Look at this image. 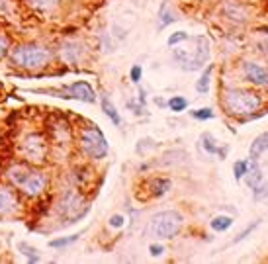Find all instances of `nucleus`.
<instances>
[{"label":"nucleus","instance_id":"1","mask_svg":"<svg viewBox=\"0 0 268 264\" xmlns=\"http://www.w3.org/2000/svg\"><path fill=\"white\" fill-rule=\"evenodd\" d=\"M6 178L16 190H20L28 198H37L41 196L47 188V176L32 166L16 163L6 170Z\"/></svg>","mask_w":268,"mask_h":264},{"label":"nucleus","instance_id":"2","mask_svg":"<svg viewBox=\"0 0 268 264\" xmlns=\"http://www.w3.org/2000/svg\"><path fill=\"white\" fill-rule=\"evenodd\" d=\"M51 51L39 43H20L10 51V61L26 71H37L49 65Z\"/></svg>","mask_w":268,"mask_h":264},{"label":"nucleus","instance_id":"3","mask_svg":"<svg viewBox=\"0 0 268 264\" xmlns=\"http://www.w3.org/2000/svg\"><path fill=\"white\" fill-rule=\"evenodd\" d=\"M221 104L227 114L231 116H247L253 114L262 106V98L253 90H243V88H227L224 90Z\"/></svg>","mask_w":268,"mask_h":264},{"label":"nucleus","instance_id":"4","mask_svg":"<svg viewBox=\"0 0 268 264\" xmlns=\"http://www.w3.org/2000/svg\"><path fill=\"white\" fill-rule=\"evenodd\" d=\"M182 215L174 209L168 211H161L153 215V219L149 223V233L155 239H172L182 227Z\"/></svg>","mask_w":268,"mask_h":264},{"label":"nucleus","instance_id":"5","mask_svg":"<svg viewBox=\"0 0 268 264\" xmlns=\"http://www.w3.org/2000/svg\"><path fill=\"white\" fill-rule=\"evenodd\" d=\"M194 43H196L194 51L192 49H174V59L186 71H200L202 65L210 57V43H208V39L204 35L194 37Z\"/></svg>","mask_w":268,"mask_h":264},{"label":"nucleus","instance_id":"6","mask_svg":"<svg viewBox=\"0 0 268 264\" xmlns=\"http://www.w3.org/2000/svg\"><path fill=\"white\" fill-rule=\"evenodd\" d=\"M80 149L90 159H104L108 155V141L96 125H86L80 131Z\"/></svg>","mask_w":268,"mask_h":264},{"label":"nucleus","instance_id":"7","mask_svg":"<svg viewBox=\"0 0 268 264\" xmlns=\"http://www.w3.org/2000/svg\"><path fill=\"white\" fill-rule=\"evenodd\" d=\"M20 151H22V157L28 163L37 165V163H43L45 157H47V143L39 133H32L22 141Z\"/></svg>","mask_w":268,"mask_h":264},{"label":"nucleus","instance_id":"8","mask_svg":"<svg viewBox=\"0 0 268 264\" xmlns=\"http://www.w3.org/2000/svg\"><path fill=\"white\" fill-rule=\"evenodd\" d=\"M63 98H75L80 100V102H86V104H94L96 102V92L94 88L90 86L86 80H77L73 84L63 88Z\"/></svg>","mask_w":268,"mask_h":264},{"label":"nucleus","instance_id":"9","mask_svg":"<svg viewBox=\"0 0 268 264\" xmlns=\"http://www.w3.org/2000/svg\"><path fill=\"white\" fill-rule=\"evenodd\" d=\"M82 208V198L78 196L75 190H69L65 192V196L61 198L59 202V209H61V213L69 217V219H78V217H82L80 213H77V209Z\"/></svg>","mask_w":268,"mask_h":264},{"label":"nucleus","instance_id":"10","mask_svg":"<svg viewBox=\"0 0 268 264\" xmlns=\"http://www.w3.org/2000/svg\"><path fill=\"white\" fill-rule=\"evenodd\" d=\"M18 198L10 186L0 184V215H12L18 209Z\"/></svg>","mask_w":268,"mask_h":264},{"label":"nucleus","instance_id":"11","mask_svg":"<svg viewBox=\"0 0 268 264\" xmlns=\"http://www.w3.org/2000/svg\"><path fill=\"white\" fill-rule=\"evenodd\" d=\"M245 75L251 82L255 84H260V86H268V71H264L260 65H255V63H245Z\"/></svg>","mask_w":268,"mask_h":264},{"label":"nucleus","instance_id":"12","mask_svg":"<svg viewBox=\"0 0 268 264\" xmlns=\"http://www.w3.org/2000/svg\"><path fill=\"white\" fill-rule=\"evenodd\" d=\"M247 186L251 188V190H255V188L264 180V176H262V170H260V166H258V163L253 159L249 165H247Z\"/></svg>","mask_w":268,"mask_h":264},{"label":"nucleus","instance_id":"13","mask_svg":"<svg viewBox=\"0 0 268 264\" xmlns=\"http://www.w3.org/2000/svg\"><path fill=\"white\" fill-rule=\"evenodd\" d=\"M264 151H268V131L260 133L257 139L251 143V149H249V155H251V159H255L257 161L258 157H262Z\"/></svg>","mask_w":268,"mask_h":264},{"label":"nucleus","instance_id":"14","mask_svg":"<svg viewBox=\"0 0 268 264\" xmlns=\"http://www.w3.org/2000/svg\"><path fill=\"white\" fill-rule=\"evenodd\" d=\"M100 102H102V110H104V114H106V116L112 120L114 125H120V123H122V116L118 114L116 106L112 104V100L108 98V96H102Z\"/></svg>","mask_w":268,"mask_h":264},{"label":"nucleus","instance_id":"15","mask_svg":"<svg viewBox=\"0 0 268 264\" xmlns=\"http://www.w3.org/2000/svg\"><path fill=\"white\" fill-rule=\"evenodd\" d=\"M61 57L69 61V63H75L78 59V43L75 41H67V43H63L61 47Z\"/></svg>","mask_w":268,"mask_h":264},{"label":"nucleus","instance_id":"16","mask_svg":"<svg viewBox=\"0 0 268 264\" xmlns=\"http://www.w3.org/2000/svg\"><path fill=\"white\" fill-rule=\"evenodd\" d=\"M212 71H213V65H208V69L202 73V77L198 78L196 82V90L200 94H208L210 92V78H212Z\"/></svg>","mask_w":268,"mask_h":264},{"label":"nucleus","instance_id":"17","mask_svg":"<svg viewBox=\"0 0 268 264\" xmlns=\"http://www.w3.org/2000/svg\"><path fill=\"white\" fill-rule=\"evenodd\" d=\"M172 186V182L168 180V178H155L153 180V184H151V192H153V196H163V194H167L168 190Z\"/></svg>","mask_w":268,"mask_h":264},{"label":"nucleus","instance_id":"18","mask_svg":"<svg viewBox=\"0 0 268 264\" xmlns=\"http://www.w3.org/2000/svg\"><path fill=\"white\" fill-rule=\"evenodd\" d=\"M202 147L210 155H219V143H217V139L213 137L212 133H204L202 135Z\"/></svg>","mask_w":268,"mask_h":264},{"label":"nucleus","instance_id":"19","mask_svg":"<svg viewBox=\"0 0 268 264\" xmlns=\"http://www.w3.org/2000/svg\"><path fill=\"white\" fill-rule=\"evenodd\" d=\"M210 225H212L213 231L221 233V231H227V229L233 225V219H231L229 215H217V217H213Z\"/></svg>","mask_w":268,"mask_h":264},{"label":"nucleus","instance_id":"20","mask_svg":"<svg viewBox=\"0 0 268 264\" xmlns=\"http://www.w3.org/2000/svg\"><path fill=\"white\" fill-rule=\"evenodd\" d=\"M170 22H174V18H172V12L168 10V4H167V2H163L161 10H159V30L167 28Z\"/></svg>","mask_w":268,"mask_h":264},{"label":"nucleus","instance_id":"21","mask_svg":"<svg viewBox=\"0 0 268 264\" xmlns=\"http://www.w3.org/2000/svg\"><path fill=\"white\" fill-rule=\"evenodd\" d=\"M168 108H170V112H184L186 108H188V100L184 98V96H172V98L168 100Z\"/></svg>","mask_w":268,"mask_h":264},{"label":"nucleus","instance_id":"22","mask_svg":"<svg viewBox=\"0 0 268 264\" xmlns=\"http://www.w3.org/2000/svg\"><path fill=\"white\" fill-rule=\"evenodd\" d=\"M18 249H20V253H22L30 262H39V254H37V251H35L34 247H30L28 243H20Z\"/></svg>","mask_w":268,"mask_h":264},{"label":"nucleus","instance_id":"23","mask_svg":"<svg viewBox=\"0 0 268 264\" xmlns=\"http://www.w3.org/2000/svg\"><path fill=\"white\" fill-rule=\"evenodd\" d=\"M30 6H34L35 10H41V12H45V10H51L53 6H57V2L59 0H26Z\"/></svg>","mask_w":268,"mask_h":264},{"label":"nucleus","instance_id":"24","mask_svg":"<svg viewBox=\"0 0 268 264\" xmlns=\"http://www.w3.org/2000/svg\"><path fill=\"white\" fill-rule=\"evenodd\" d=\"M75 241H78V235H71V237H63V239H53L49 241V247L51 249H63V247H69Z\"/></svg>","mask_w":268,"mask_h":264},{"label":"nucleus","instance_id":"25","mask_svg":"<svg viewBox=\"0 0 268 264\" xmlns=\"http://www.w3.org/2000/svg\"><path fill=\"white\" fill-rule=\"evenodd\" d=\"M190 116L194 120H213L215 114H213L212 108H198V110H192Z\"/></svg>","mask_w":268,"mask_h":264},{"label":"nucleus","instance_id":"26","mask_svg":"<svg viewBox=\"0 0 268 264\" xmlns=\"http://www.w3.org/2000/svg\"><path fill=\"white\" fill-rule=\"evenodd\" d=\"M190 39V35L186 32H174L170 37H168V47H174V45H178V43H182V41H188Z\"/></svg>","mask_w":268,"mask_h":264},{"label":"nucleus","instance_id":"27","mask_svg":"<svg viewBox=\"0 0 268 264\" xmlns=\"http://www.w3.org/2000/svg\"><path fill=\"white\" fill-rule=\"evenodd\" d=\"M253 194H255V200H258V202L266 200L268 198V182L266 180H262V182L253 190Z\"/></svg>","mask_w":268,"mask_h":264},{"label":"nucleus","instance_id":"28","mask_svg":"<svg viewBox=\"0 0 268 264\" xmlns=\"http://www.w3.org/2000/svg\"><path fill=\"white\" fill-rule=\"evenodd\" d=\"M247 161H237L233 165V174H235V180H243L247 174Z\"/></svg>","mask_w":268,"mask_h":264},{"label":"nucleus","instance_id":"29","mask_svg":"<svg viewBox=\"0 0 268 264\" xmlns=\"http://www.w3.org/2000/svg\"><path fill=\"white\" fill-rule=\"evenodd\" d=\"M129 77H131V82H139L141 80V77H143V69H141V65H133L131 67V73H129Z\"/></svg>","mask_w":268,"mask_h":264},{"label":"nucleus","instance_id":"30","mask_svg":"<svg viewBox=\"0 0 268 264\" xmlns=\"http://www.w3.org/2000/svg\"><path fill=\"white\" fill-rule=\"evenodd\" d=\"M258 223H260V219L253 221V223H251V225H249V227H247L245 231H241V233H239V237H237V239H235V243H239V241H243V239H247V237H249V235H251V231H253V229H255V227H258Z\"/></svg>","mask_w":268,"mask_h":264},{"label":"nucleus","instance_id":"31","mask_svg":"<svg viewBox=\"0 0 268 264\" xmlns=\"http://www.w3.org/2000/svg\"><path fill=\"white\" fill-rule=\"evenodd\" d=\"M110 225H112V227H123V225H125V217L120 215V213H116V215L110 217Z\"/></svg>","mask_w":268,"mask_h":264},{"label":"nucleus","instance_id":"32","mask_svg":"<svg viewBox=\"0 0 268 264\" xmlns=\"http://www.w3.org/2000/svg\"><path fill=\"white\" fill-rule=\"evenodd\" d=\"M163 251H165V249H163V245H159V243H153V245L149 247V253L153 254V256H161Z\"/></svg>","mask_w":268,"mask_h":264},{"label":"nucleus","instance_id":"33","mask_svg":"<svg viewBox=\"0 0 268 264\" xmlns=\"http://www.w3.org/2000/svg\"><path fill=\"white\" fill-rule=\"evenodd\" d=\"M8 53V39L4 35H0V57H4Z\"/></svg>","mask_w":268,"mask_h":264}]
</instances>
